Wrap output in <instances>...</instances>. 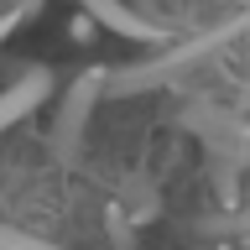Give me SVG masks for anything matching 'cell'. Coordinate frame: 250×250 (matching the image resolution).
I'll list each match as a JSON object with an SVG mask.
<instances>
[{
    "mask_svg": "<svg viewBox=\"0 0 250 250\" xmlns=\"http://www.w3.org/2000/svg\"><path fill=\"white\" fill-rule=\"evenodd\" d=\"M47 94H52V68H26L21 78H11L0 89V136L16 130V120H26Z\"/></svg>",
    "mask_w": 250,
    "mask_h": 250,
    "instance_id": "6da1fadb",
    "label": "cell"
},
{
    "mask_svg": "<svg viewBox=\"0 0 250 250\" xmlns=\"http://www.w3.org/2000/svg\"><path fill=\"white\" fill-rule=\"evenodd\" d=\"M37 5H42V0H5V5H0V47L11 42V37H21V26L37 16Z\"/></svg>",
    "mask_w": 250,
    "mask_h": 250,
    "instance_id": "7a4b0ae2",
    "label": "cell"
}]
</instances>
